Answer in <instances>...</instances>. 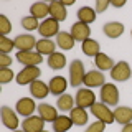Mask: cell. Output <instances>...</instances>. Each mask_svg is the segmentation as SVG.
<instances>
[{
    "label": "cell",
    "instance_id": "1",
    "mask_svg": "<svg viewBox=\"0 0 132 132\" xmlns=\"http://www.w3.org/2000/svg\"><path fill=\"white\" fill-rule=\"evenodd\" d=\"M86 71H84V64L81 60H73L69 64V84L73 88H79V84L84 81Z\"/></svg>",
    "mask_w": 132,
    "mask_h": 132
},
{
    "label": "cell",
    "instance_id": "2",
    "mask_svg": "<svg viewBox=\"0 0 132 132\" xmlns=\"http://www.w3.org/2000/svg\"><path fill=\"white\" fill-rule=\"evenodd\" d=\"M91 112H93V116L97 119V121L104 122L106 126L116 122L114 121V111H111L109 106H106L104 102H94V104L91 106Z\"/></svg>",
    "mask_w": 132,
    "mask_h": 132
},
{
    "label": "cell",
    "instance_id": "3",
    "mask_svg": "<svg viewBox=\"0 0 132 132\" xmlns=\"http://www.w3.org/2000/svg\"><path fill=\"white\" fill-rule=\"evenodd\" d=\"M40 76H41V71L38 66H25L22 71L15 76V81L20 86H27V84H31L33 81H36Z\"/></svg>",
    "mask_w": 132,
    "mask_h": 132
},
{
    "label": "cell",
    "instance_id": "4",
    "mask_svg": "<svg viewBox=\"0 0 132 132\" xmlns=\"http://www.w3.org/2000/svg\"><path fill=\"white\" fill-rule=\"evenodd\" d=\"M101 102L106 106H117L119 104V89L112 82H106L101 88Z\"/></svg>",
    "mask_w": 132,
    "mask_h": 132
},
{
    "label": "cell",
    "instance_id": "5",
    "mask_svg": "<svg viewBox=\"0 0 132 132\" xmlns=\"http://www.w3.org/2000/svg\"><path fill=\"white\" fill-rule=\"evenodd\" d=\"M130 66L127 61H119V63H116L114 64V68L111 69V78H112L114 81H119V82H122V81H127L130 78Z\"/></svg>",
    "mask_w": 132,
    "mask_h": 132
},
{
    "label": "cell",
    "instance_id": "6",
    "mask_svg": "<svg viewBox=\"0 0 132 132\" xmlns=\"http://www.w3.org/2000/svg\"><path fill=\"white\" fill-rule=\"evenodd\" d=\"M38 33L43 36V38L58 36V33H60V22H56V20H53V18L43 20V22L40 23V27H38Z\"/></svg>",
    "mask_w": 132,
    "mask_h": 132
},
{
    "label": "cell",
    "instance_id": "7",
    "mask_svg": "<svg viewBox=\"0 0 132 132\" xmlns=\"http://www.w3.org/2000/svg\"><path fill=\"white\" fill-rule=\"evenodd\" d=\"M16 61L23 66H38L43 61V55H40L38 51H18Z\"/></svg>",
    "mask_w": 132,
    "mask_h": 132
},
{
    "label": "cell",
    "instance_id": "8",
    "mask_svg": "<svg viewBox=\"0 0 132 132\" xmlns=\"http://www.w3.org/2000/svg\"><path fill=\"white\" fill-rule=\"evenodd\" d=\"M45 119L41 116H30V117H25V121L22 122V130L25 132H41L45 130Z\"/></svg>",
    "mask_w": 132,
    "mask_h": 132
},
{
    "label": "cell",
    "instance_id": "9",
    "mask_svg": "<svg viewBox=\"0 0 132 132\" xmlns=\"http://www.w3.org/2000/svg\"><path fill=\"white\" fill-rule=\"evenodd\" d=\"M74 101H76V106L79 107H91L96 102V94L93 93L89 88H82L76 93V97H74Z\"/></svg>",
    "mask_w": 132,
    "mask_h": 132
},
{
    "label": "cell",
    "instance_id": "10",
    "mask_svg": "<svg viewBox=\"0 0 132 132\" xmlns=\"http://www.w3.org/2000/svg\"><path fill=\"white\" fill-rule=\"evenodd\" d=\"M18 112H15L13 109H10L8 106H3L2 107V122L7 129L10 130H16L18 127Z\"/></svg>",
    "mask_w": 132,
    "mask_h": 132
},
{
    "label": "cell",
    "instance_id": "11",
    "mask_svg": "<svg viewBox=\"0 0 132 132\" xmlns=\"http://www.w3.org/2000/svg\"><path fill=\"white\" fill-rule=\"evenodd\" d=\"M15 109H16V112H18L20 116H23V117H30V116L35 112L36 104H35V101H33L31 97H22V99L16 101Z\"/></svg>",
    "mask_w": 132,
    "mask_h": 132
},
{
    "label": "cell",
    "instance_id": "12",
    "mask_svg": "<svg viewBox=\"0 0 132 132\" xmlns=\"http://www.w3.org/2000/svg\"><path fill=\"white\" fill-rule=\"evenodd\" d=\"M15 43V48L18 51H33V48H36V41L31 35H18L16 38L13 40Z\"/></svg>",
    "mask_w": 132,
    "mask_h": 132
},
{
    "label": "cell",
    "instance_id": "13",
    "mask_svg": "<svg viewBox=\"0 0 132 132\" xmlns=\"http://www.w3.org/2000/svg\"><path fill=\"white\" fill-rule=\"evenodd\" d=\"M106 78H104V74H102V71H89V73H86V76H84V84L88 86V88H102V86L106 84Z\"/></svg>",
    "mask_w": 132,
    "mask_h": 132
},
{
    "label": "cell",
    "instance_id": "14",
    "mask_svg": "<svg viewBox=\"0 0 132 132\" xmlns=\"http://www.w3.org/2000/svg\"><path fill=\"white\" fill-rule=\"evenodd\" d=\"M89 35H91V28L86 23L76 22L71 27V36L74 38V41H86L89 38Z\"/></svg>",
    "mask_w": 132,
    "mask_h": 132
},
{
    "label": "cell",
    "instance_id": "15",
    "mask_svg": "<svg viewBox=\"0 0 132 132\" xmlns=\"http://www.w3.org/2000/svg\"><path fill=\"white\" fill-rule=\"evenodd\" d=\"M114 121L126 126V124L132 122V107L127 106H117L114 109Z\"/></svg>",
    "mask_w": 132,
    "mask_h": 132
},
{
    "label": "cell",
    "instance_id": "16",
    "mask_svg": "<svg viewBox=\"0 0 132 132\" xmlns=\"http://www.w3.org/2000/svg\"><path fill=\"white\" fill-rule=\"evenodd\" d=\"M68 16L66 7L63 2H51L50 3V18L56 20V22H63Z\"/></svg>",
    "mask_w": 132,
    "mask_h": 132
},
{
    "label": "cell",
    "instance_id": "17",
    "mask_svg": "<svg viewBox=\"0 0 132 132\" xmlns=\"http://www.w3.org/2000/svg\"><path fill=\"white\" fill-rule=\"evenodd\" d=\"M50 93L55 94V96H61V94H64L66 88H68V81H66V78L63 76H55L50 79Z\"/></svg>",
    "mask_w": 132,
    "mask_h": 132
},
{
    "label": "cell",
    "instance_id": "18",
    "mask_svg": "<svg viewBox=\"0 0 132 132\" xmlns=\"http://www.w3.org/2000/svg\"><path fill=\"white\" fill-rule=\"evenodd\" d=\"M30 93H31V96L35 99H45L50 94V86L45 84L43 81L36 79V81H33L30 84Z\"/></svg>",
    "mask_w": 132,
    "mask_h": 132
},
{
    "label": "cell",
    "instance_id": "19",
    "mask_svg": "<svg viewBox=\"0 0 132 132\" xmlns=\"http://www.w3.org/2000/svg\"><path fill=\"white\" fill-rule=\"evenodd\" d=\"M102 33L107 38H119L124 33V25L121 22H109L102 27Z\"/></svg>",
    "mask_w": 132,
    "mask_h": 132
},
{
    "label": "cell",
    "instance_id": "20",
    "mask_svg": "<svg viewBox=\"0 0 132 132\" xmlns=\"http://www.w3.org/2000/svg\"><path fill=\"white\" fill-rule=\"evenodd\" d=\"M69 117H71L74 126H84L88 122V112H86L84 107H79V106H74L69 111Z\"/></svg>",
    "mask_w": 132,
    "mask_h": 132
},
{
    "label": "cell",
    "instance_id": "21",
    "mask_svg": "<svg viewBox=\"0 0 132 132\" xmlns=\"http://www.w3.org/2000/svg\"><path fill=\"white\" fill-rule=\"evenodd\" d=\"M30 13H31V16H35L36 20H40V18L46 20V16L50 15V3H45V2L33 3L30 7Z\"/></svg>",
    "mask_w": 132,
    "mask_h": 132
},
{
    "label": "cell",
    "instance_id": "22",
    "mask_svg": "<svg viewBox=\"0 0 132 132\" xmlns=\"http://www.w3.org/2000/svg\"><path fill=\"white\" fill-rule=\"evenodd\" d=\"M94 63H96L99 71H111L114 68V60L111 56H107L106 53H99V55L94 58Z\"/></svg>",
    "mask_w": 132,
    "mask_h": 132
},
{
    "label": "cell",
    "instance_id": "23",
    "mask_svg": "<svg viewBox=\"0 0 132 132\" xmlns=\"http://www.w3.org/2000/svg\"><path fill=\"white\" fill-rule=\"evenodd\" d=\"M71 126H74L71 117L63 114V116H58L56 121L53 122V130L55 132H68L69 129H71Z\"/></svg>",
    "mask_w": 132,
    "mask_h": 132
},
{
    "label": "cell",
    "instance_id": "24",
    "mask_svg": "<svg viewBox=\"0 0 132 132\" xmlns=\"http://www.w3.org/2000/svg\"><path fill=\"white\" fill-rule=\"evenodd\" d=\"M38 112H40V116H41V117H43L46 122H55L56 117H58L56 107H53L51 104H46V102H43V104L38 106Z\"/></svg>",
    "mask_w": 132,
    "mask_h": 132
},
{
    "label": "cell",
    "instance_id": "25",
    "mask_svg": "<svg viewBox=\"0 0 132 132\" xmlns=\"http://www.w3.org/2000/svg\"><path fill=\"white\" fill-rule=\"evenodd\" d=\"M82 53H84L86 56H94L96 58L99 53H101V45L97 43L94 38H88L86 41H82Z\"/></svg>",
    "mask_w": 132,
    "mask_h": 132
},
{
    "label": "cell",
    "instance_id": "26",
    "mask_svg": "<svg viewBox=\"0 0 132 132\" xmlns=\"http://www.w3.org/2000/svg\"><path fill=\"white\" fill-rule=\"evenodd\" d=\"M74 38L71 36V33H66V31H60L56 36V45L61 50H73L74 48Z\"/></svg>",
    "mask_w": 132,
    "mask_h": 132
},
{
    "label": "cell",
    "instance_id": "27",
    "mask_svg": "<svg viewBox=\"0 0 132 132\" xmlns=\"http://www.w3.org/2000/svg\"><path fill=\"white\" fill-rule=\"evenodd\" d=\"M94 20H96V10L91 7H81L79 10H78V22L81 23H93Z\"/></svg>",
    "mask_w": 132,
    "mask_h": 132
},
{
    "label": "cell",
    "instance_id": "28",
    "mask_svg": "<svg viewBox=\"0 0 132 132\" xmlns=\"http://www.w3.org/2000/svg\"><path fill=\"white\" fill-rule=\"evenodd\" d=\"M55 48H56V43L53 40H48V38H41L38 40V43H36V51L40 53V55H53L55 53Z\"/></svg>",
    "mask_w": 132,
    "mask_h": 132
},
{
    "label": "cell",
    "instance_id": "29",
    "mask_svg": "<svg viewBox=\"0 0 132 132\" xmlns=\"http://www.w3.org/2000/svg\"><path fill=\"white\" fill-rule=\"evenodd\" d=\"M74 97L73 96H69V94H61L60 97H58V101H56V106H58V109L61 111V112H68V111H71L73 107H74Z\"/></svg>",
    "mask_w": 132,
    "mask_h": 132
},
{
    "label": "cell",
    "instance_id": "30",
    "mask_svg": "<svg viewBox=\"0 0 132 132\" xmlns=\"http://www.w3.org/2000/svg\"><path fill=\"white\" fill-rule=\"evenodd\" d=\"M48 66L51 69H61L66 66V56L63 53H53V55L48 56Z\"/></svg>",
    "mask_w": 132,
    "mask_h": 132
},
{
    "label": "cell",
    "instance_id": "31",
    "mask_svg": "<svg viewBox=\"0 0 132 132\" xmlns=\"http://www.w3.org/2000/svg\"><path fill=\"white\" fill-rule=\"evenodd\" d=\"M22 27L25 30H38L40 23H38V20H36L35 16L28 15V16H23L22 18Z\"/></svg>",
    "mask_w": 132,
    "mask_h": 132
},
{
    "label": "cell",
    "instance_id": "32",
    "mask_svg": "<svg viewBox=\"0 0 132 132\" xmlns=\"http://www.w3.org/2000/svg\"><path fill=\"white\" fill-rule=\"evenodd\" d=\"M13 48H15L13 40L7 38V36H0V53H5V55H8V53H10Z\"/></svg>",
    "mask_w": 132,
    "mask_h": 132
},
{
    "label": "cell",
    "instance_id": "33",
    "mask_svg": "<svg viewBox=\"0 0 132 132\" xmlns=\"http://www.w3.org/2000/svg\"><path fill=\"white\" fill-rule=\"evenodd\" d=\"M10 31H12L10 20H8L5 15H0V35H2V36H7Z\"/></svg>",
    "mask_w": 132,
    "mask_h": 132
},
{
    "label": "cell",
    "instance_id": "34",
    "mask_svg": "<svg viewBox=\"0 0 132 132\" xmlns=\"http://www.w3.org/2000/svg\"><path fill=\"white\" fill-rule=\"evenodd\" d=\"M13 71H12L10 68H0V82L2 84H7V82H10L13 79Z\"/></svg>",
    "mask_w": 132,
    "mask_h": 132
},
{
    "label": "cell",
    "instance_id": "35",
    "mask_svg": "<svg viewBox=\"0 0 132 132\" xmlns=\"http://www.w3.org/2000/svg\"><path fill=\"white\" fill-rule=\"evenodd\" d=\"M109 5H111L109 0H96V3H94V10H96V13H102V12L107 10Z\"/></svg>",
    "mask_w": 132,
    "mask_h": 132
},
{
    "label": "cell",
    "instance_id": "36",
    "mask_svg": "<svg viewBox=\"0 0 132 132\" xmlns=\"http://www.w3.org/2000/svg\"><path fill=\"white\" fill-rule=\"evenodd\" d=\"M104 127H106L104 122L96 121V122H93V124L88 127V129H86V132H104Z\"/></svg>",
    "mask_w": 132,
    "mask_h": 132
},
{
    "label": "cell",
    "instance_id": "37",
    "mask_svg": "<svg viewBox=\"0 0 132 132\" xmlns=\"http://www.w3.org/2000/svg\"><path fill=\"white\" fill-rule=\"evenodd\" d=\"M10 64H12V58L5 55V53H0V66L2 68H8Z\"/></svg>",
    "mask_w": 132,
    "mask_h": 132
},
{
    "label": "cell",
    "instance_id": "38",
    "mask_svg": "<svg viewBox=\"0 0 132 132\" xmlns=\"http://www.w3.org/2000/svg\"><path fill=\"white\" fill-rule=\"evenodd\" d=\"M111 5H114L116 8H121V7L126 5V2L124 0H114V2H111Z\"/></svg>",
    "mask_w": 132,
    "mask_h": 132
},
{
    "label": "cell",
    "instance_id": "39",
    "mask_svg": "<svg viewBox=\"0 0 132 132\" xmlns=\"http://www.w3.org/2000/svg\"><path fill=\"white\" fill-rule=\"evenodd\" d=\"M122 132H132V122L130 124H126V126L122 127Z\"/></svg>",
    "mask_w": 132,
    "mask_h": 132
},
{
    "label": "cell",
    "instance_id": "40",
    "mask_svg": "<svg viewBox=\"0 0 132 132\" xmlns=\"http://www.w3.org/2000/svg\"><path fill=\"white\" fill-rule=\"evenodd\" d=\"M13 132H25V130H13Z\"/></svg>",
    "mask_w": 132,
    "mask_h": 132
},
{
    "label": "cell",
    "instance_id": "41",
    "mask_svg": "<svg viewBox=\"0 0 132 132\" xmlns=\"http://www.w3.org/2000/svg\"><path fill=\"white\" fill-rule=\"evenodd\" d=\"M41 132H46V130H41Z\"/></svg>",
    "mask_w": 132,
    "mask_h": 132
},
{
    "label": "cell",
    "instance_id": "42",
    "mask_svg": "<svg viewBox=\"0 0 132 132\" xmlns=\"http://www.w3.org/2000/svg\"><path fill=\"white\" fill-rule=\"evenodd\" d=\"M130 36H132V31H130Z\"/></svg>",
    "mask_w": 132,
    "mask_h": 132
}]
</instances>
